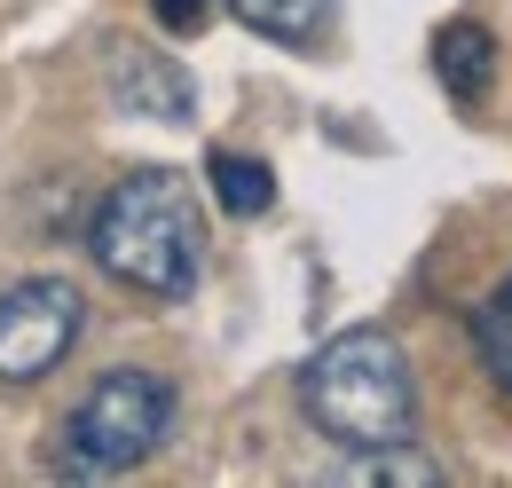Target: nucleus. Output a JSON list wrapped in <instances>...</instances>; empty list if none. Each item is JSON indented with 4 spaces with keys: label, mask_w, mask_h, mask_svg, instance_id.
<instances>
[{
    "label": "nucleus",
    "mask_w": 512,
    "mask_h": 488,
    "mask_svg": "<svg viewBox=\"0 0 512 488\" xmlns=\"http://www.w3.org/2000/svg\"><path fill=\"white\" fill-rule=\"evenodd\" d=\"M87 252L111 284H127L142 300H190L197 268H205V229H197L182 174L142 166L127 182H111V197L87 221Z\"/></svg>",
    "instance_id": "obj_1"
},
{
    "label": "nucleus",
    "mask_w": 512,
    "mask_h": 488,
    "mask_svg": "<svg viewBox=\"0 0 512 488\" xmlns=\"http://www.w3.org/2000/svg\"><path fill=\"white\" fill-rule=\"evenodd\" d=\"M300 410L323 441L339 449H379V441H410L418 433V378L402 339L363 323L323 339L316 355L300 363Z\"/></svg>",
    "instance_id": "obj_2"
},
{
    "label": "nucleus",
    "mask_w": 512,
    "mask_h": 488,
    "mask_svg": "<svg viewBox=\"0 0 512 488\" xmlns=\"http://www.w3.org/2000/svg\"><path fill=\"white\" fill-rule=\"evenodd\" d=\"M174 410H182V394H174L166 370L119 363V370H103V378L71 402L56 457H64V473H87V481H103V473H134V465L174 433Z\"/></svg>",
    "instance_id": "obj_3"
},
{
    "label": "nucleus",
    "mask_w": 512,
    "mask_h": 488,
    "mask_svg": "<svg viewBox=\"0 0 512 488\" xmlns=\"http://www.w3.org/2000/svg\"><path fill=\"white\" fill-rule=\"evenodd\" d=\"M87 300L71 276H24L0 292V386H40L79 347Z\"/></svg>",
    "instance_id": "obj_4"
},
{
    "label": "nucleus",
    "mask_w": 512,
    "mask_h": 488,
    "mask_svg": "<svg viewBox=\"0 0 512 488\" xmlns=\"http://www.w3.org/2000/svg\"><path fill=\"white\" fill-rule=\"evenodd\" d=\"M111 103L127 119H158V126H182L197 111V87L174 56H150L142 40H119L111 48Z\"/></svg>",
    "instance_id": "obj_5"
},
{
    "label": "nucleus",
    "mask_w": 512,
    "mask_h": 488,
    "mask_svg": "<svg viewBox=\"0 0 512 488\" xmlns=\"http://www.w3.org/2000/svg\"><path fill=\"white\" fill-rule=\"evenodd\" d=\"M434 79H442L449 103H489V87H497V32L489 24H473V16H449L442 32H434Z\"/></svg>",
    "instance_id": "obj_6"
},
{
    "label": "nucleus",
    "mask_w": 512,
    "mask_h": 488,
    "mask_svg": "<svg viewBox=\"0 0 512 488\" xmlns=\"http://www.w3.org/2000/svg\"><path fill=\"white\" fill-rule=\"evenodd\" d=\"M245 32L260 40H276V48H316L323 32H331V16H339V0H221Z\"/></svg>",
    "instance_id": "obj_7"
},
{
    "label": "nucleus",
    "mask_w": 512,
    "mask_h": 488,
    "mask_svg": "<svg viewBox=\"0 0 512 488\" xmlns=\"http://www.w3.org/2000/svg\"><path fill=\"white\" fill-rule=\"evenodd\" d=\"M205 182H213V205L221 213H237V221H260L268 205H276V174L245 158V150H213L205 158Z\"/></svg>",
    "instance_id": "obj_8"
},
{
    "label": "nucleus",
    "mask_w": 512,
    "mask_h": 488,
    "mask_svg": "<svg viewBox=\"0 0 512 488\" xmlns=\"http://www.w3.org/2000/svg\"><path fill=\"white\" fill-rule=\"evenodd\" d=\"M331 481H379V488H442V465L410 441H379V449H347V465Z\"/></svg>",
    "instance_id": "obj_9"
},
{
    "label": "nucleus",
    "mask_w": 512,
    "mask_h": 488,
    "mask_svg": "<svg viewBox=\"0 0 512 488\" xmlns=\"http://www.w3.org/2000/svg\"><path fill=\"white\" fill-rule=\"evenodd\" d=\"M473 347H481V363H489V378H497V394L512 402V276L473 307Z\"/></svg>",
    "instance_id": "obj_10"
},
{
    "label": "nucleus",
    "mask_w": 512,
    "mask_h": 488,
    "mask_svg": "<svg viewBox=\"0 0 512 488\" xmlns=\"http://www.w3.org/2000/svg\"><path fill=\"white\" fill-rule=\"evenodd\" d=\"M150 16L174 32V40H190V32H205V16H213V0H150Z\"/></svg>",
    "instance_id": "obj_11"
}]
</instances>
